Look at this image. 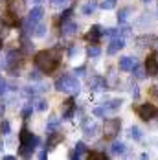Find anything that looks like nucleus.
Listing matches in <instances>:
<instances>
[{"label": "nucleus", "mask_w": 158, "mask_h": 160, "mask_svg": "<svg viewBox=\"0 0 158 160\" xmlns=\"http://www.w3.org/2000/svg\"><path fill=\"white\" fill-rule=\"evenodd\" d=\"M59 57H61V50L59 48L42 50V52H39L35 55V66L44 74H52L59 64Z\"/></svg>", "instance_id": "1"}, {"label": "nucleus", "mask_w": 158, "mask_h": 160, "mask_svg": "<svg viewBox=\"0 0 158 160\" xmlns=\"http://www.w3.org/2000/svg\"><path fill=\"white\" fill-rule=\"evenodd\" d=\"M55 90H59V92H70V94H79L81 83L74 76L64 74V76H61L59 79L55 81Z\"/></svg>", "instance_id": "2"}, {"label": "nucleus", "mask_w": 158, "mask_h": 160, "mask_svg": "<svg viewBox=\"0 0 158 160\" xmlns=\"http://www.w3.org/2000/svg\"><path fill=\"white\" fill-rule=\"evenodd\" d=\"M22 53L20 52H17V50H11L9 53H7V57H6V63H4V68H7L11 74H17L18 72V68L22 66Z\"/></svg>", "instance_id": "3"}, {"label": "nucleus", "mask_w": 158, "mask_h": 160, "mask_svg": "<svg viewBox=\"0 0 158 160\" xmlns=\"http://www.w3.org/2000/svg\"><path fill=\"white\" fill-rule=\"evenodd\" d=\"M120 129H121V122H120L118 118H111V120H107L105 125H103L105 138H114V136L120 132Z\"/></svg>", "instance_id": "4"}, {"label": "nucleus", "mask_w": 158, "mask_h": 160, "mask_svg": "<svg viewBox=\"0 0 158 160\" xmlns=\"http://www.w3.org/2000/svg\"><path fill=\"white\" fill-rule=\"evenodd\" d=\"M138 114H140V118L142 120H151V118H155L158 114V109L156 105H153V103H143V105H140L138 107Z\"/></svg>", "instance_id": "5"}, {"label": "nucleus", "mask_w": 158, "mask_h": 160, "mask_svg": "<svg viewBox=\"0 0 158 160\" xmlns=\"http://www.w3.org/2000/svg\"><path fill=\"white\" fill-rule=\"evenodd\" d=\"M145 72H147L149 76H153V78L158 76V59H156L155 53L147 55V59H145Z\"/></svg>", "instance_id": "6"}, {"label": "nucleus", "mask_w": 158, "mask_h": 160, "mask_svg": "<svg viewBox=\"0 0 158 160\" xmlns=\"http://www.w3.org/2000/svg\"><path fill=\"white\" fill-rule=\"evenodd\" d=\"M0 20H2V24H6V26H17L18 24V15L17 13H13L11 9H6L4 11V15L0 17Z\"/></svg>", "instance_id": "7"}, {"label": "nucleus", "mask_w": 158, "mask_h": 160, "mask_svg": "<svg viewBox=\"0 0 158 160\" xmlns=\"http://www.w3.org/2000/svg\"><path fill=\"white\" fill-rule=\"evenodd\" d=\"M61 33L63 37H72L77 33V24L74 20H66V22H61Z\"/></svg>", "instance_id": "8"}, {"label": "nucleus", "mask_w": 158, "mask_h": 160, "mask_svg": "<svg viewBox=\"0 0 158 160\" xmlns=\"http://www.w3.org/2000/svg\"><path fill=\"white\" fill-rule=\"evenodd\" d=\"M74 112H76V99L74 98H68L63 103V118L70 120L74 116Z\"/></svg>", "instance_id": "9"}, {"label": "nucleus", "mask_w": 158, "mask_h": 160, "mask_svg": "<svg viewBox=\"0 0 158 160\" xmlns=\"http://www.w3.org/2000/svg\"><path fill=\"white\" fill-rule=\"evenodd\" d=\"M64 140V134L63 132H59V131H55V132H52L50 136H48V140H46V149L50 151V149H53L57 144H61Z\"/></svg>", "instance_id": "10"}, {"label": "nucleus", "mask_w": 158, "mask_h": 160, "mask_svg": "<svg viewBox=\"0 0 158 160\" xmlns=\"http://www.w3.org/2000/svg\"><path fill=\"white\" fill-rule=\"evenodd\" d=\"M136 57H131V55H125V57H121L120 59V68L123 70V72H131V70H134V66H136Z\"/></svg>", "instance_id": "11"}, {"label": "nucleus", "mask_w": 158, "mask_h": 160, "mask_svg": "<svg viewBox=\"0 0 158 160\" xmlns=\"http://www.w3.org/2000/svg\"><path fill=\"white\" fill-rule=\"evenodd\" d=\"M101 35H103V28L96 24V26H92V28L88 30V33H86V41H90V42H97Z\"/></svg>", "instance_id": "12"}, {"label": "nucleus", "mask_w": 158, "mask_h": 160, "mask_svg": "<svg viewBox=\"0 0 158 160\" xmlns=\"http://www.w3.org/2000/svg\"><path fill=\"white\" fill-rule=\"evenodd\" d=\"M155 42H156V37H155V35H142V37L136 39L138 48H149V46L155 44Z\"/></svg>", "instance_id": "13"}, {"label": "nucleus", "mask_w": 158, "mask_h": 160, "mask_svg": "<svg viewBox=\"0 0 158 160\" xmlns=\"http://www.w3.org/2000/svg\"><path fill=\"white\" fill-rule=\"evenodd\" d=\"M123 46H125V41H123L121 37H114L111 41V44H109V48H107V53L112 55V53H116L118 50H121Z\"/></svg>", "instance_id": "14"}, {"label": "nucleus", "mask_w": 158, "mask_h": 160, "mask_svg": "<svg viewBox=\"0 0 158 160\" xmlns=\"http://www.w3.org/2000/svg\"><path fill=\"white\" fill-rule=\"evenodd\" d=\"M33 138H35V136H33V134H32V132H30V131H28L26 127L20 129V134H18V142H20L22 145H32ZM32 147H33V145H32Z\"/></svg>", "instance_id": "15"}, {"label": "nucleus", "mask_w": 158, "mask_h": 160, "mask_svg": "<svg viewBox=\"0 0 158 160\" xmlns=\"http://www.w3.org/2000/svg\"><path fill=\"white\" fill-rule=\"evenodd\" d=\"M85 151H86V145L83 144V142H77V144H76V147H74V151H72V153H70V158H81V157H83V155H85Z\"/></svg>", "instance_id": "16"}, {"label": "nucleus", "mask_w": 158, "mask_h": 160, "mask_svg": "<svg viewBox=\"0 0 158 160\" xmlns=\"http://www.w3.org/2000/svg\"><path fill=\"white\" fill-rule=\"evenodd\" d=\"M83 129H85V136H86V138H94L96 134L99 132V127H97L96 123H85Z\"/></svg>", "instance_id": "17"}, {"label": "nucleus", "mask_w": 158, "mask_h": 160, "mask_svg": "<svg viewBox=\"0 0 158 160\" xmlns=\"http://www.w3.org/2000/svg\"><path fill=\"white\" fill-rule=\"evenodd\" d=\"M33 149L35 147H32V145H22L20 144V147H18V155L22 157V158H30L33 155Z\"/></svg>", "instance_id": "18"}, {"label": "nucleus", "mask_w": 158, "mask_h": 160, "mask_svg": "<svg viewBox=\"0 0 158 160\" xmlns=\"http://www.w3.org/2000/svg\"><path fill=\"white\" fill-rule=\"evenodd\" d=\"M96 8H97V2L90 0V2H86V4L83 6V9H81V11H83V15L86 17V15H92V13L96 11Z\"/></svg>", "instance_id": "19"}, {"label": "nucleus", "mask_w": 158, "mask_h": 160, "mask_svg": "<svg viewBox=\"0 0 158 160\" xmlns=\"http://www.w3.org/2000/svg\"><path fill=\"white\" fill-rule=\"evenodd\" d=\"M116 79H118V76H116V70L112 68V70H109V74H107L105 87H116Z\"/></svg>", "instance_id": "20"}, {"label": "nucleus", "mask_w": 158, "mask_h": 160, "mask_svg": "<svg viewBox=\"0 0 158 160\" xmlns=\"http://www.w3.org/2000/svg\"><path fill=\"white\" fill-rule=\"evenodd\" d=\"M111 153L112 155H123L125 153V144H121V142H114L111 145Z\"/></svg>", "instance_id": "21"}, {"label": "nucleus", "mask_w": 158, "mask_h": 160, "mask_svg": "<svg viewBox=\"0 0 158 160\" xmlns=\"http://www.w3.org/2000/svg\"><path fill=\"white\" fill-rule=\"evenodd\" d=\"M59 123H61V120L53 114V116H50V120H48V123H46V129L48 131H55V129L59 127Z\"/></svg>", "instance_id": "22"}, {"label": "nucleus", "mask_w": 158, "mask_h": 160, "mask_svg": "<svg viewBox=\"0 0 158 160\" xmlns=\"http://www.w3.org/2000/svg\"><path fill=\"white\" fill-rule=\"evenodd\" d=\"M120 107H121V99H111V101H107V105H105L107 111H118Z\"/></svg>", "instance_id": "23"}, {"label": "nucleus", "mask_w": 158, "mask_h": 160, "mask_svg": "<svg viewBox=\"0 0 158 160\" xmlns=\"http://www.w3.org/2000/svg\"><path fill=\"white\" fill-rule=\"evenodd\" d=\"M33 35H35V37H44V35H46V26L41 24V22H37V26H35V30H33Z\"/></svg>", "instance_id": "24"}, {"label": "nucleus", "mask_w": 158, "mask_h": 160, "mask_svg": "<svg viewBox=\"0 0 158 160\" xmlns=\"http://www.w3.org/2000/svg\"><path fill=\"white\" fill-rule=\"evenodd\" d=\"M22 50L28 53V52H32L33 50V44H32V41L26 37V35H22Z\"/></svg>", "instance_id": "25"}, {"label": "nucleus", "mask_w": 158, "mask_h": 160, "mask_svg": "<svg viewBox=\"0 0 158 160\" xmlns=\"http://www.w3.org/2000/svg\"><path fill=\"white\" fill-rule=\"evenodd\" d=\"M129 136H131L132 140H140V138H142V131L138 127H131L129 129Z\"/></svg>", "instance_id": "26"}, {"label": "nucleus", "mask_w": 158, "mask_h": 160, "mask_svg": "<svg viewBox=\"0 0 158 160\" xmlns=\"http://www.w3.org/2000/svg\"><path fill=\"white\" fill-rule=\"evenodd\" d=\"M88 160H107V155L105 153H97V151H90Z\"/></svg>", "instance_id": "27"}, {"label": "nucleus", "mask_w": 158, "mask_h": 160, "mask_svg": "<svg viewBox=\"0 0 158 160\" xmlns=\"http://www.w3.org/2000/svg\"><path fill=\"white\" fill-rule=\"evenodd\" d=\"M0 131H2V134H9L11 125H9V122H7V120H2V122H0Z\"/></svg>", "instance_id": "28"}, {"label": "nucleus", "mask_w": 158, "mask_h": 160, "mask_svg": "<svg viewBox=\"0 0 158 160\" xmlns=\"http://www.w3.org/2000/svg\"><path fill=\"white\" fill-rule=\"evenodd\" d=\"M129 13H131V8H125V9H121V11L118 13V20H120V22H125V20H127V15H129Z\"/></svg>", "instance_id": "29"}, {"label": "nucleus", "mask_w": 158, "mask_h": 160, "mask_svg": "<svg viewBox=\"0 0 158 160\" xmlns=\"http://www.w3.org/2000/svg\"><path fill=\"white\" fill-rule=\"evenodd\" d=\"M134 78H136V79H143V78H145V70L140 68L138 64L134 66Z\"/></svg>", "instance_id": "30"}, {"label": "nucleus", "mask_w": 158, "mask_h": 160, "mask_svg": "<svg viewBox=\"0 0 158 160\" xmlns=\"http://www.w3.org/2000/svg\"><path fill=\"white\" fill-rule=\"evenodd\" d=\"M99 53H101V48H99V46H90V48H88V55H90V57H97Z\"/></svg>", "instance_id": "31"}, {"label": "nucleus", "mask_w": 158, "mask_h": 160, "mask_svg": "<svg viewBox=\"0 0 158 160\" xmlns=\"http://www.w3.org/2000/svg\"><path fill=\"white\" fill-rule=\"evenodd\" d=\"M101 8H103V9H112V8H116V0H105V2L101 4Z\"/></svg>", "instance_id": "32"}, {"label": "nucleus", "mask_w": 158, "mask_h": 160, "mask_svg": "<svg viewBox=\"0 0 158 160\" xmlns=\"http://www.w3.org/2000/svg\"><path fill=\"white\" fill-rule=\"evenodd\" d=\"M32 112H33V107H32V105H26V107L22 109V118H30V116H32Z\"/></svg>", "instance_id": "33"}, {"label": "nucleus", "mask_w": 158, "mask_h": 160, "mask_svg": "<svg viewBox=\"0 0 158 160\" xmlns=\"http://www.w3.org/2000/svg\"><path fill=\"white\" fill-rule=\"evenodd\" d=\"M35 109H37V111H46V109H48V101H44V99H39Z\"/></svg>", "instance_id": "34"}, {"label": "nucleus", "mask_w": 158, "mask_h": 160, "mask_svg": "<svg viewBox=\"0 0 158 160\" xmlns=\"http://www.w3.org/2000/svg\"><path fill=\"white\" fill-rule=\"evenodd\" d=\"M103 35H109V37H116V35H118V30H116V28H107V30H103Z\"/></svg>", "instance_id": "35"}, {"label": "nucleus", "mask_w": 158, "mask_h": 160, "mask_svg": "<svg viewBox=\"0 0 158 160\" xmlns=\"http://www.w3.org/2000/svg\"><path fill=\"white\" fill-rule=\"evenodd\" d=\"M52 4H53L55 8H66L68 0H52Z\"/></svg>", "instance_id": "36"}, {"label": "nucleus", "mask_w": 158, "mask_h": 160, "mask_svg": "<svg viewBox=\"0 0 158 160\" xmlns=\"http://www.w3.org/2000/svg\"><path fill=\"white\" fill-rule=\"evenodd\" d=\"M70 17H72V9H66L63 15H61V22H66V20H70Z\"/></svg>", "instance_id": "37"}, {"label": "nucleus", "mask_w": 158, "mask_h": 160, "mask_svg": "<svg viewBox=\"0 0 158 160\" xmlns=\"http://www.w3.org/2000/svg\"><path fill=\"white\" fill-rule=\"evenodd\" d=\"M105 112H107V109H105V107H96V109H94L96 116H105Z\"/></svg>", "instance_id": "38"}, {"label": "nucleus", "mask_w": 158, "mask_h": 160, "mask_svg": "<svg viewBox=\"0 0 158 160\" xmlns=\"http://www.w3.org/2000/svg\"><path fill=\"white\" fill-rule=\"evenodd\" d=\"M6 88H7V83L0 78V96H2V94H6Z\"/></svg>", "instance_id": "39"}, {"label": "nucleus", "mask_w": 158, "mask_h": 160, "mask_svg": "<svg viewBox=\"0 0 158 160\" xmlns=\"http://www.w3.org/2000/svg\"><path fill=\"white\" fill-rule=\"evenodd\" d=\"M120 33H121V37H127V35H131V28H129V26H123V28L120 30Z\"/></svg>", "instance_id": "40"}, {"label": "nucleus", "mask_w": 158, "mask_h": 160, "mask_svg": "<svg viewBox=\"0 0 158 160\" xmlns=\"http://www.w3.org/2000/svg\"><path fill=\"white\" fill-rule=\"evenodd\" d=\"M30 79H33V81H41V74H39V72H32V74H30Z\"/></svg>", "instance_id": "41"}, {"label": "nucleus", "mask_w": 158, "mask_h": 160, "mask_svg": "<svg viewBox=\"0 0 158 160\" xmlns=\"http://www.w3.org/2000/svg\"><path fill=\"white\" fill-rule=\"evenodd\" d=\"M46 157H48V149L44 147V151H41V153H39V158H41V160H44Z\"/></svg>", "instance_id": "42"}, {"label": "nucleus", "mask_w": 158, "mask_h": 160, "mask_svg": "<svg viewBox=\"0 0 158 160\" xmlns=\"http://www.w3.org/2000/svg\"><path fill=\"white\" fill-rule=\"evenodd\" d=\"M131 94H132L134 98H138V96H140V92H138V88H136V87H132V88H131Z\"/></svg>", "instance_id": "43"}, {"label": "nucleus", "mask_w": 158, "mask_h": 160, "mask_svg": "<svg viewBox=\"0 0 158 160\" xmlns=\"http://www.w3.org/2000/svg\"><path fill=\"white\" fill-rule=\"evenodd\" d=\"M151 96L158 98V88H156V87H153V88H151Z\"/></svg>", "instance_id": "44"}, {"label": "nucleus", "mask_w": 158, "mask_h": 160, "mask_svg": "<svg viewBox=\"0 0 158 160\" xmlns=\"http://www.w3.org/2000/svg\"><path fill=\"white\" fill-rule=\"evenodd\" d=\"M77 52H79V50L76 48V46H72V48L68 50V53H70V55H76V53H77Z\"/></svg>", "instance_id": "45"}, {"label": "nucleus", "mask_w": 158, "mask_h": 160, "mask_svg": "<svg viewBox=\"0 0 158 160\" xmlns=\"http://www.w3.org/2000/svg\"><path fill=\"white\" fill-rule=\"evenodd\" d=\"M4 111H6V107H4V103H0V120H2V116H4Z\"/></svg>", "instance_id": "46"}, {"label": "nucleus", "mask_w": 158, "mask_h": 160, "mask_svg": "<svg viewBox=\"0 0 158 160\" xmlns=\"http://www.w3.org/2000/svg\"><path fill=\"white\" fill-rule=\"evenodd\" d=\"M76 74H85V68H83V66H81V68H77V70H76Z\"/></svg>", "instance_id": "47"}, {"label": "nucleus", "mask_w": 158, "mask_h": 160, "mask_svg": "<svg viewBox=\"0 0 158 160\" xmlns=\"http://www.w3.org/2000/svg\"><path fill=\"white\" fill-rule=\"evenodd\" d=\"M2 44H4V41H2V35H0V48H2Z\"/></svg>", "instance_id": "48"}, {"label": "nucleus", "mask_w": 158, "mask_h": 160, "mask_svg": "<svg viewBox=\"0 0 158 160\" xmlns=\"http://www.w3.org/2000/svg\"><path fill=\"white\" fill-rule=\"evenodd\" d=\"M142 2H151V0H142Z\"/></svg>", "instance_id": "49"}]
</instances>
